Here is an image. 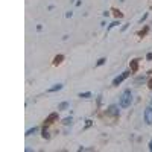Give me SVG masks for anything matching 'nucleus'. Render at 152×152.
<instances>
[{
  "label": "nucleus",
  "instance_id": "obj_1",
  "mask_svg": "<svg viewBox=\"0 0 152 152\" xmlns=\"http://www.w3.org/2000/svg\"><path fill=\"white\" fill-rule=\"evenodd\" d=\"M119 104H120L122 108H128V106H131V104H132V93H131V90H125L122 95H120Z\"/></svg>",
  "mask_w": 152,
  "mask_h": 152
},
{
  "label": "nucleus",
  "instance_id": "obj_2",
  "mask_svg": "<svg viewBox=\"0 0 152 152\" xmlns=\"http://www.w3.org/2000/svg\"><path fill=\"white\" fill-rule=\"evenodd\" d=\"M128 76H129V71H123V73H120L119 76H116V78H114V81H113V85H114V87H117L119 84H122V82L125 81V79L128 78Z\"/></svg>",
  "mask_w": 152,
  "mask_h": 152
},
{
  "label": "nucleus",
  "instance_id": "obj_3",
  "mask_svg": "<svg viewBox=\"0 0 152 152\" xmlns=\"http://www.w3.org/2000/svg\"><path fill=\"white\" fill-rule=\"evenodd\" d=\"M145 122L147 125H152V106H147L145 110Z\"/></svg>",
  "mask_w": 152,
  "mask_h": 152
},
{
  "label": "nucleus",
  "instance_id": "obj_4",
  "mask_svg": "<svg viewBox=\"0 0 152 152\" xmlns=\"http://www.w3.org/2000/svg\"><path fill=\"white\" fill-rule=\"evenodd\" d=\"M56 119H58V114H56V113H52V114L46 119V122H44V126H49V125L53 123V120H56Z\"/></svg>",
  "mask_w": 152,
  "mask_h": 152
},
{
  "label": "nucleus",
  "instance_id": "obj_5",
  "mask_svg": "<svg viewBox=\"0 0 152 152\" xmlns=\"http://www.w3.org/2000/svg\"><path fill=\"white\" fill-rule=\"evenodd\" d=\"M106 113L111 114V116H119V108L116 105H110L108 110H106Z\"/></svg>",
  "mask_w": 152,
  "mask_h": 152
},
{
  "label": "nucleus",
  "instance_id": "obj_6",
  "mask_svg": "<svg viewBox=\"0 0 152 152\" xmlns=\"http://www.w3.org/2000/svg\"><path fill=\"white\" fill-rule=\"evenodd\" d=\"M62 88V84H56V85H53V87H50L47 90V93H53V91H59Z\"/></svg>",
  "mask_w": 152,
  "mask_h": 152
},
{
  "label": "nucleus",
  "instance_id": "obj_7",
  "mask_svg": "<svg viewBox=\"0 0 152 152\" xmlns=\"http://www.w3.org/2000/svg\"><path fill=\"white\" fill-rule=\"evenodd\" d=\"M62 59H64V56H62V55H58V56H55V59H53V65H58V64H61V62H62Z\"/></svg>",
  "mask_w": 152,
  "mask_h": 152
},
{
  "label": "nucleus",
  "instance_id": "obj_8",
  "mask_svg": "<svg viewBox=\"0 0 152 152\" xmlns=\"http://www.w3.org/2000/svg\"><path fill=\"white\" fill-rule=\"evenodd\" d=\"M67 108H69V102H62V104H59V105H58V110H67Z\"/></svg>",
  "mask_w": 152,
  "mask_h": 152
},
{
  "label": "nucleus",
  "instance_id": "obj_9",
  "mask_svg": "<svg viewBox=\"0 0 152 152\" xmlns=\"http://www.w3.org/2000/svg\"><path fill=\"white\" fill-rule=\"evenodd\" d=\"M38 131V128L35 126V128H32V129H28V131H26V137H29V135H32V134H35Z\"/></svg>",
  "mask_w": 152,
  "mask_h": 152
},
{
  "label": "nucleus",
  "instance_id": "obj_10",
  "mask_svg": "<svg viewBox=\"0 0 152 152\" xmlns=\"http://www.w3.org/2000/svg\"><path fill=\"white\" fill-rule=\"evenodd\" d=\"M138 59H134L132 62H131V69H132V71H135L137 70V67H138V62H137Z\"/></svg>",
  "mask_w": 152,
  "mask_h": 152
},
{
  "label": "nucleus",
  "instance_id": "obj_11",
  "mask_svg": "<svg viewBox=\"0 0 152 152\" xmlns=\"http://www.w3.org/2000/svg\"><path fill=\"white\" fill-rule=\"evenodd\" d=\"M79 97H82V99H88V97H91V93H79Z\"/></svg>",
  "mask_w": 152,
  "mask_h": 152
},
{
  "label": "nucleus",
  "instance_id": "obj_12",
  "mask_svg": "<svg viewBox=\"0 0 152 152\" xmlns=\"http://www.w3.org/2000/svg\"><path fill=\"white\" fill-rule=\"evenodd\" d=\"M116 26H119V21H113V23H111V24L108 26V29H106V32H110V30L113 29V28H116Z\"/></svg>",
  "mask_w": 152,
  "mask_h": 152
},
{
  "label": "nucleus",
  "instance_id": "obj_13",
  "mask_svg": "<svg viewBox=\"0 0 152 152\" xmlns=\"http://www.w3.org/2000/svg\"><path fill=\"white\" fill-rule=\"evenodd\" d=\"M62 123L64 125H71V117H65L64 120H62Z\"/></svg>",
  "mask_w": 152,
  "mask_h": 152
},
{
  "label": "nucleus",
  "instance_id": "obj_14",
  "mask_svg": "<svg viewBox=\"0 0 152 152\" xmlns=\"http://www.w3.org/2000/svg\"><path fill=\"white\" fill-rule=\"evenodd\" d=\"M41 135H43V138H49V132H47V129H46V128L43 129V134H41Z\"/></svg>",
  "mask_w": 152,
  "mask_h": 152
},
{
  "label": "nucleus",
  "instance_id": "obj_15",
  "mask_svg": "<svg viewBox=\"0 0 152 152\" xmlns=\"http://www.w3.org/2000/svg\"><path fill=\"white\" fill-rule=\"evenodd\" d=\"M106 59H105V58H100V59L99 61H97V65H102V64H104V62H105Z\"/></svg>",
  "mask_w": 152,
  "mask_h": 152
},
{
  "label": "nucleus",
  "instance_id": "obj_16",
  "mask_svg": "<svg viewBox=\"0 0 152 152\" xmlns=\"http://www.w3.org/2000/svg\"><path fill=\"white\" fill-rule=\"evenodd\" d=\"M146 32H147V28H145V29H143V30H141V32L138 34V35H140V37H143V35H145Z\"/></svg>",
  "mask_w": 152,
  "mask_h": 152
},
{
  "label": "nucleus",
  "instance_id": "obj_17",
  "mask_svg": "<svg viewBox=\"0 0 152 152\" xmlns=\"http://www.w3.org/2000/svg\"><path fill=\"white\" fill-rule=\"evenodd\" d=\"M146 58H147V59H152V52H151V53H147V56H146Z\"/></svg>",
  "mask_w": 152,
  "mask_h": 152
},
{
  "label": "nucleus",
  "instance_id": "obj_18",
  "mask_svg": "<svg viewBox=\"0 0 152 152\" xmlns=\"http://www.w3.org/2000/svg\"><path fill=\"white\" fill-rule=\"evenodd\" d=\"M149 151H152V140L149 141Z\"/></svg>",
  "mask_w": 152,
  "mask_h": 152
},
{
  "label": "nucleus",
  "instance_id": "obj_19",
  "mask_svg": "<svg viewBox=\"0 0 152 152\" xmlns=\"http://www.w3.org/2000/svg\"><path fill=\"white\" fill-rule=\"evenodd\" d=\"M149 87L152 88V79H151V81H149Z\"/></svg>",
  "mask_w": 152,
  "mask_h": 152
}]
</instances>
